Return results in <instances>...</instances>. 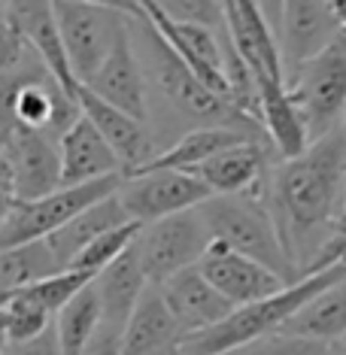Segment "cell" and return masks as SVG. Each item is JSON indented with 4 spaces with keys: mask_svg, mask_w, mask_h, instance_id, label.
<instances>
[{
    "mask_svg": "<svg viewBox=\"0 0 346 355\" xmlns=\"http://www.w3.org/2000/svg\"><path fill=\"white\" fill-rule=\"evenodd\" d=\"M343 355H346V352H343Z\"/></svg>",
    "mask_w": 346,
    "mask_h": 355,
    "instance_id": "7dc6e473",
    "label": "cell"
},
{
    "mask_svg": "<svg viewBox=\"0 0 346 355\" xmlns=\"http://www.w3.org/2000/svg\"><path fill=\"white\" fill-rule=\"evenodd\" d=\"M343 131H346V116H343Z\"/></svg>",
    "mask_w": 346,
    "mask_h": 355,
    "instance_id": "ee69618b",
    "label": "cell"
},
{
    "mask_svg": "<svg viewBox=\"0 0 346 355\" xmlns=\"http://www.w3.org/2000/svg\"><path fill=\"white\" fill-rule=\"evenodd\" d=\"M264 12H268L273 31H279V15H283V0H261Z\"/></svg>",
    "mask_w": 346,
    "mask_h": 355,
    "instance_id": "d590c367",
    "label": "cell"
},
{
    "mask_svg": "<svg viewBox=\"0 0 346 355\" xmlns=\"http://www.w3.org/2000/svg\"><path fill=\"white\" fill-rule=\"evenodd\" d=\"M161 292H164L167 306L173 310L176 322H180L189 337L219 325L222 319H228L231 313L237 310V306L200 273L198 264L173 273L171 279H164L161 282Z\"/></svg>",
    "mask_w": 346,
    "mask_h": 355,
    "instance_id": "ac0fdd59",
    "label": "cell"
},
{
    "mask_svg": "<svg viewBox=\"0 0 346 355\" xmlns=\"http://www.w3.org/2000/svg\"><path fill=\"white\" fill-rule=\"evenodd\" d=\"M340 279H346V261L331 264V268L316 270V273H307V277L288 282L286 288L261 297V301L237 306L219 325L200 331V334H191L186 340V355H225V352L237 349V346H246L268 334H277V331L286 328V322L304 304H310L316 295H322L325 288H331Z\"/></svg>",
    "mask_w": 346,
    "mask_h": 355,
    "instance_id": "3957f363",
    "label": "cell"
},
{
    "mask_svg": "<svg viewBox=\"0 0 346 355\" xmlns=\"http://www.w3.org/2000/svg\"><path fill=\"white\" fill-rule=\"evenodd\" d=\"M12 207H15V195L10 189H0V225L6 222V216L12 213Z\"/></svg>",
    "mask_w": 346,
    "mask_h": 355,
    "instance_id": "8d00e7d4",
    "label": "cell"
},
{
    "mask_svg": "<svg viewBox=\"0 0 346 355\" xmlns=\"http://www.w3.org/2000/svg\"><path fill=\"white\" fill-rule=\"evenodd\" d=\"M225 355H328V343L313 340V337H301V334H288V331H277V334L237 346V349Z\"/></svg>",
    "mask_w": 346,
    "mask_h": 355,
    "instance_id": "f546056e",
    "label": "cell"
},
{
    "mask_svg": "<svg viewBox=\"0 0 346 355\" xmlns=\"http://www.w3.org/2000/svg\"><path fill=\"white\" fill-rule=\"evenodd\" d=\"M283 331L313 337V340H322V343H340L346 337V279L334 282L331 288L316 295L310 304H304L286 322Z\"/></svg>",
    "mask_w": 346,
    "mask_h": 355,
    "instance_id": "d4e9b609",
    "label": "cell"
},
{
    "mask_svg": "<svg viewBox=\"0 0 346 355\" xmlns=\"http://www.w3.org/2000/svg\"><path fill=\"white\" fill-rule=\"evenodd\" d=\"M171 19L180 21H198V25H225L222 0H155Z\"/></svg>",
    "mask_w": 346,
    "mask_h": 355,
    "instance_id": "4dcf8cb0",
    "label": "cell"
},
{
    "mask_svg": "<svg viewBox=\"0 0 346 355\" xmlns=\"http://www.w3.org/2000/svg\"><path fill=\"white\" fill-rule=\"evenodd\" d=\"M198 268L234 306L261 301V297H268L288 286L268 264L255 261V258L237 252V249H231L228 243H219V240H213V243L207 246Z\"/></svg>",
    "mask_w": 346,
    "mask_h": 355,
    "instance_id": "8fae6325",
    "label": "cell"
},
{
    "mask_svg": "<svg viewBox=\"0 0 346 355\" xmlns=\"http://www.w3.org/2000/svg\"><path fill=\"white\" fill-rule=\"evenodd\" d=\"M0 185L10 189V158H6V149L0 146Z\"/></svg>",
    "mask_w": 346,
    "mask_h": 355,
    "instance_id": "74e56055",
    "label": "cell"
},
{
    "mask_svg": "<svg viewBox=\"0 0 346 355\" xmlns=\"http://www.w3.org/2000/svg\"><path fill=\"white\" fill-rule=\"evenodd\" d=\"M6 10V0H0V12H3Z\"/></svg>",
    "mask_w": 346,
    "mask_h": 355,
    "instance_id": "b9f144b4",
    "label": "cell"
},
{
    "mask_svg": "<svg viewBox=\"0 0 346 355\" xmlns=\"http://www.w3.org/2000/svg\"><path fill=\"white\" fill-rule=\"evenodd\" d=\"M268 207L301 277L343 222L346 207V131L313 140L301 155L273 171Z\"/></svg>",
    "mask_w": 346,
    "mask_h": 355,
    "instance_id": "6da1fadb",
    "label": "cell"
},
{
    "mask_svg": "<svg viewBox=\"0 0 346 355\" xmlns=\"http://www.w3.org/2000/svg\"><path fill=\"white\" fill-rule=\"evenodd\" d=\"M288 92L304 112L310 140L340 128L346 116V28L322 52L288 73Z\"/></svg>",
    "mask_w": 346,
    "mask_h": 355,
    "instance_id": "5b68a950",
    "label": "cell"
},
{
    "mask_svg": "<svg viewBox=\"0 0 346 355\" xmlns=\"http://www.w3.org/2000/svg\"><path fill=\"white\" fill-rule=\"evenodd\" d=\"M143 15L155 25V31L167 43L173 46V52L189 64L195 73L204 79L213 92L231 98V85H228V73H225V49L228 43H219L216 31L210 25H198V21H180L171 19L155 0H140Z\"/></svg>",
    "mask_w": 346,
    "mask_h": 355,
    "instance_id": "30bf717a",
    "label": "cell"
},
{
    "mask_svg": "<svg viewBox=\"0 0 346 355\" xmlns=\"http://www.w3.org/2000/svg\"><path fill=\"white\" fill-rule=\"evenodd\" d=\"M343 219H346V207H343Z\"/></svg>",
    "mask_w": 346,
    "mask_h": 355,
    "instance_id": "f6af8a7d",
    "label": "cell"
},
{
    "mask_svg": "<svg viewBox=\"0 0 346 355\" xmlns=\"http://www.w3.org/2000/svg\"><path fill=\"white\" fill-rule=\"evenodd\" d=\"M125 222H131V216H128L122 198H119V191H116V195L101 198V200H94L92 207L79 209L67 225H61L52 237H46V243H49L61 268H70L88 243H94L101 234L119 228V225H125Z\"/></svg>",
    "mask_w": 346,
    "mask_h": 355,
    "instance_id": "603a6c76",
    "label": "cell"
},
{
    "mask_svg": "<svg viewBox=\"0 0 346 355\" xmlns=\"http://www.w3.org/2000/svg\"><path fill=\"white\" fill-rule=\"evenodd\" d=\"M119 198L128 209V216L143 225L167 219V216L186 213L213 198L210 185L198 173L189 171H149L125 176Z\"/></svg>",
    "mask_w": 346,
    "mask_h": 355,
    "instance_id": "9c48e42d",
    "label": "cell"
},
{
    "mask_svg": "<svg viewBox=\"0 0 346 355\" xmlns=\"http://www.w3.org/2000/svg\"><path fill=\"white\" fill-rule=\"evenodd\" d=\"M101 325H103V310H101V297H98V288H94V279H92L83 292H76L58 310V316H55V331H58L61 352L79 355L88 346V340L101 331Z\"/></svg>",
    "mask_w": 346,
    "mask_h": 355,
    "instance_id": "484cf974",
    "label": "cell"
},
{
    "mask_svg": "<svg viewBox=\"0 0 346 355\" xmlns=\"http://www.w3.org/2000/svg\"><path fill=\"white\" fill-rule=\"evenodd\" d=\"M31 55H34V49L28 46V40L21 37V31L15 28V21L3 10L0 12V73L21 67Z\"/></svg>",
    "mask_w": 346,
    "mask_h": 355,
    "instance_id": "1f68e13d",
    "label": "cell"
},
{
    "mask_svg": "<svg viewBox=\"0 0 346 355\" xmlns=\"http://www.w3.org/2000/svg\"><path fill=\"white\" fill-rule=\"evenodd\" d=\"M259 116L264 125L270 146L279 152V158H295L310 146V128L304 122V112L297 107L295 94L288 92V83L279 79H259Z\"/></svg>",
    "mask_w": 346,
    "mask_h": 355,
    "instance_id": "ffe728a7",
    "label": "cell"
},
{
    "mask_svg": "<svg viewBox=\"0 0 346 355\" xmlns=\"http://www.w3.org/2000/svg\"><path fill=\"white\" fill-rule=\"evenodd\" d=\"M122 340H125L122 328L101 325V331L88 340V346L79 355H122Z\"/></svg>",
    "mask_w": 346,
    "mask_h": 355,
    "instance_id": "836d02e7",
    "label": "cell"
},
{
    "mask_svg": "<svg viewBox=\"0 0 346 355\" xmlns=\"http://www.w3.org/2000/svg\"><path fill=\"white\" fill-rule=\"evenodd\" d=\"M12 295H15V292H0V310H3V306L10 304V297H12Z\"/></svg>",
    "mask_w": 346,
    "mask_h": 355,
    "instance_id": "60d3db41",
    "label": "cell"
},
{
    "mask_svg": "<svg viewBox=\"0 0 346 355\" xmlns=\"http://www.w3.org/2000/svg\"><path fill=\"white\" fill-rule=\"evenodd\" d=\"M343 31L328 0H283L279 15V49L286 61V76L304 61H310Z\"/></svg>",
    "mask_w": 346,
    "mask_h": 355,
    "instance_id": "9a60e30c",
    "label": "cell"
},
{
    "mask_svg": "<svg viewBox=\"0 0 346 355\" xmlns=\"http://www.w3.org/2000/svg\"><path fill=\"white\" fill-rule=\"evenodd\" d=\"M6 15L15 21L37 58L49 67V73L64 85L70 98H79V79L70 67V55L55 12V0H6Z\"/></svg>",
    "mask_w": 346,
    "mask_h": 355,
    "instance_id": "4fadbf2b",
    "label": "cell"
},
{
    "mask_svg": "<svg viewBox=\"0 0 346 355\" xmlns=\"http://www.w3.org/2000/svg\"><path fill=\"white\" fill-rule=\"evenodd\" d=\"M213 195H255L268 173V152L261 140H243L207 158L195 171Z\"/></svg>",
    "mask_w": 346,
    "mask_h": 355,
    "instance_id": "44dd1931",
    "label": "cell"
},
{
    "mask_svg": "<svg viewBox=\"0 0 346 355\" xmlns=\"http://www.w3.org/2000/svg\"><path fill=\"white\" fill-rule=\"evenodd\" d=\"M64 270L46 240H34L25 246L0 249V292H19L34 286L49 273Z\"/></svg>",
    "mask_w": 346,
    "mask_h": 355,
    "instance_id": "4316f807",
    "label": "cell"
},
{
    "mask_svg": "<svg viewBox=\"0 0 346 355\" xmlns=\"http://www.w3.org/2000/svg\"><path fill=\"white\" fill-rule=\"evenodd\" d=\"M189 334L176 322L158 282H149L125 325L122 355H186Z\"/></svg>",
    "mask_w": 346,
    "mask_h": 355,
    "instance_id": "e0dca14e",
    "label": "cell"
},
{
    "mask_svg": "<svg viewBox=\"0 0 346 355\" xmlns=\"http://www.w3.org/2000/svg\"><path fill=\"white\" fill-rule=\"evenodd\" d=\"M146 286H149V277L140 264L137 246H131L125 255H119L110 268H103L94 277V288H98L101 310H103V325L125 331L128 319L137 310L143 292H146Z\"/></svg>",
    "mask_w": 346,
    "mask_h": 355,
    "instance_id": "7402d4cb",
    "label": "cell"
},
{
    "mask_svg": "<svg viewBox=\"0 0 346 355\" xmlns=\"http://www.w3.org/2000/svg\"><path fill=\"white\" fill-rule=\"evenodd\" d=\"M76 3H98V6H112V10H122L134 19H140V0H76Z\"/></svg>",
    "mask_w": 346,
    "mask_h": 355,
    "instance_id": "e575fe53",
    "label": "cell"
},
{
    "mask_svg": "<svg viewBox=\"0 0 346 355\" xmlns=\"http://www.w3.org/2000/svg\"><path fill=\"white\" fill-rule=\"evenodd\" d=\"M58 149H61V185H83L103 180V176L122 173V161H119L116 149L110 146L107 137L98 131V125L85 112H79L76 122L64 131Z\"/></svg>",
    "mask_w": 346,
    "mask_h": 355,
    "instance_id": "d6986e66",
    "label": "cell"
},
{
    "mask_svg": "<svg viewBox=\"0 0 346 355\" xmlns=\"http://www.w3.org/2000/svg\"><path fill=\"white\" fill-rule=\"evenodd\" d=\"M3 149L10 158V191L19 200H34L61 189V149L52 134L19 128Z\"/></svg>",
    "mask_w": 346,
    "mask_h": 355,
    "instance_id": "7c38bea8",
    "label": "cell"
},
{
    "mask_svg": "<svg viewBox=\"0 0 346 355\" xmlns=\"http://www.w3.org/2000/svg\"><path fill=\"white\" fill-rule=\"evenodd\" d=\"M92 88L94 94H101L103 101L116 103V107L128 110L137 119H149V94H146V70L143 61L137 58V40H134V21L131 28L119 37V43L112 46L107 61L98 67V73L83 83Z\"/></svg>",
    "mask_w": 346,
    "mask_h": 355,
    "instance_id": "2e32d148",
    "label": "cell"
},
{
    "mask_svg": "<svg viewBox=\"0 0 346 355\" xmlns=\"http://www.w3.org/2000/svg\"><path fill=\"white\" fill-rule=\"evenodd\" d=\"M0 316H3V325H6V334H10V343L31 340V337L43 334V331L55 322V313H49L43 304L34 301V297L25 295V292H15L10 297V304L0 310Z\"/></svg>",
    "mask_w": 346,
    "mask_h": 355,
    "instance_id": "f1b7e54d",
    "label": "cell"
},
{
    "mask_svg": "<svg viewBox=\"0 0 346 355\" xmlns=\"http://www.w3.org/2000/svg\"><path fill=\"white\" fill-rule=\"evenodd\" d=\"M3 355H64L61 352V340H58V331H55V322L43 331V334L31 337V340L10 343Z\"/></svg>",
    "mask_w": 346,
    "mask_h": 355,
    "instance_id": "d6a6232c",
    "label": "cell"
},
{
    "mask_svg": "<svg viewBox=\"0 0 346 355\" xmlns=\"http://www.w3.org/2000/svg\"><path fill=\"white\" fill-rule=\"evenodd\" d=\"M198 209L213 240L228 243L237 252L268 264L286 282L301 279L283 243V234L277 228V219H273L270 207L259 200V195H213Z\"/></svg>",
    "mask_w": 346,
    "mask_h": 355,
    "instance_id": "277c9868",
    "label": "cell"
},
{
    "mask_svg": "<svg viewBox=\"0 0 346 355\" xmlns=\"http://www.w3.org/2000/svg\"><path fill=\"white\" fill-rule=\"evenodd\" d=\"M331 3V10H334V15H337V21L346 28V0H328Z\"/></svg>",
    "mask_w": 346,
    "mask_h": 355,
    "instance_id": "f35d334b",
    "label": "cell"
},
{
    "mask_svg": "<svg viewBox=\"0 0 346 355\" xmlns=\"http://www.w3.org/2000/svg\"><path fill=\"white\" fill-rule=\"evenodd\" d=\"M79 107H83L85 116L98 125V131L107 137L110 146L116 149L125 176H134L140 167H146L161 152L155 146V140H152L149 128H146V119H137L128 110L103 101L101 94L92 92V88L79 85Z\"/></svg>",
    "mask_w": 346,
    "mask_h": 355,
    "instance_id": "5bb4252c",
    "label": "cell"
},
{
    "mask_svg": "<svg viewBox=\"0 0 346 355\" xmlns=\"http://www.w3.org/2000/svg\"><path fill=\"white\" fill-rule=\"evenodd\" d=\"M0 189H3V185H0Z\"/></svg>",
    "mask_w": 346,
    "mask_h": 355,
    "instance_id": "bcb514c9",
    "label": "cell"
},
{
    "mask_svg": "<svg viewBox=\"0 0 346 355\" xmlns=\"http://www.w3.org/2000/svg\"><path fill=\"white\" fill-rule=\"evenodd\" d=\"M143 231V222H125L119 225V228H112L107 234H101L94 243H88L83 252H79V258L70 268H79V270H92V273H101L103 268H110L112 261H116L119 255H125L128 249H131L137 243V237H140Z\"/></svg>",
    "mask_w": 346,
    "mask_h": 355,
    "instance_id": "83f0119b",
    "label": "cell"
},
{
    "mask_svg": "<svg viewBox=\"0 0 346 355\" xmlns=\"http://www.w3.org/2000/svg\"><path fill=\"white\" fill-rule=\"evenodd\" d=\"M137 28H140V40H137V34H134V40L143 46L140 61H143V70H146V79H152L158 94H164V101L171 103L180 116H186L198 125L234 128V131H243L249 137H255V140H261L264 125L259 119L249 116L246 110H240L231 98L213 92V88L173 52V46L158 34L155 25H152L143 12H140V19H137Z\"/></svg>",
    "mask_w": 346,
    "mask_h": 355,
    "instance_id": "7a4b0ae2",
    "label": "cell"
},
{
    "mask_svg": "<svg viewBox=\"0 0 346 355\" xmlns=\"http://www.w3.org/2000/svg\"><path fill=\"white\" fill-rule=\"evenodd\" d=\"M58 25L64 34V46L70 55V67L79 83L92 79L98 67L107 61L119 37L131 28L134 15L112 6L98 3H76V0H55Z\"/></svg>",
    "mask_w": 346,
    "mask_h": 355,
    "instance_id": "52a82bcc",
    "label": "cell"
},
{
    "mask_svg": "<svg viewBox=\"0 0 346 355\" xmlns=\"http://www.w3.org/2000/svg\"><path fill=\"white\" fill-rule=\"evenodd\" d=\"M213 243L210 228H207L200 209H186V213L167 216V219L143 225L140 237H137V255L146 270L149 282H164L173 273L195 268L207 246Z\"/></svg>",
    "mask_w": 346,
    "mask_h": 355,
    "instance_id": "ba28073f",
    "label": "cell"
},
{
    "mask_svg": "<svg viewBox=\"0 0 346 355\" xmlns=\"http://www.w3.org/2000/svg\"><path fill=\"white\" fill-rule=\"evenodd\" d=\"M340 346H343V349H346V337H343V340H340Z\"/></svg>",
    "mask_w": 346,
    "mask_h": 355,
    "instance_id": "7bdbcfd3",
    "label": "cell"
},
{
    "mask_svg": "<svg viewBox=\"0 0 346 355\" xmlns=\"http://www.w3.org/2000/svg\"><path fill=\"white\" fill-rule=\"evenodd\" d=\"M122 173L116 176H103L94 182L83 185H61L58 191L34 200H19L15 198L12 213L6 216V222L0 225V249H12V246H25L34 240L52 237L61 225H67L79 209L92 207L94 200L110 198L122 189Z\"/></svg>",
    "mask_w": 346,
    "mask_h": 355,
    "instance_id": "8992f818",
    "label": "cell"
},
{
    "mask_svg": "<svg viewBox=\"0 0 346 355\" xmlns=\"http://www.w3.org/2000/svg\"><path fill=\"white\" fill-rule=\"evenodd\" d=\"M6 346H10V334H6L3 316H0V355H3V352H6Z\"/></svg>",
    "mask_w": 346,
    "mask_h": 355,
    "instance_id": "ab89813d",
    "label": "cell"
},
{
    "mask_svg": "<svg viewBox=\"0 0 346 355\" xmlns=\"http://www.w3.org/2000/svg\"><path fill=\"white\" fill-rule=\"evenodd\" d=\"M243 140H255V137L234 131V128L198 125V128H191V131L182 134L176 143H171L167 149H161L158 155L152 158L146 167H140L137 173H149V171H189V173H195L207 158L216 155V152L237 146V143H243Z\"/></svg>",
    "mask_w": 346,
    "mask_h": 355,
    "instance_id": "cb8c5ba5",
    "label": "cell"
}]
</instances>
